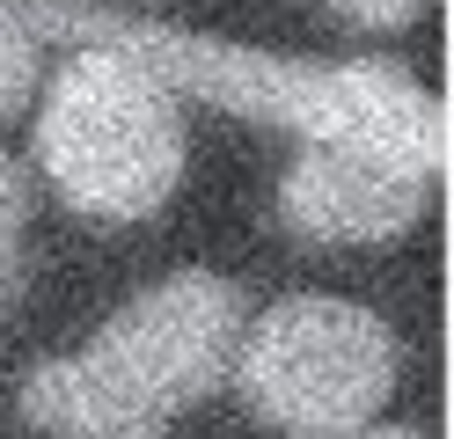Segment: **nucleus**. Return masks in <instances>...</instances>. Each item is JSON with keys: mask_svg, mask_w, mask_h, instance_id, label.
Here are the masks:
<instances>
[{"mask_svg": "<svg viewBox=\"0 0 454 439\" xmlns=\"http://www.w3.org/2000/svg\"><path fill=\"white\" fill-rule=\"evenodd\" d=\"M0 15L22 22L30 37H81V44H118L147 67L168 96H206L220 110L286 125L301 139H345V146H374V154L403 161L418 176L447 169V110L425 88L388 67V59H271V51H242L198 29H154V22H125L81 0H0Z\"/></svg>", "mask_w": 454, "mask_h": 439, "instance_id": "1", "label": "nucleus"}, {"mask_svg": "<svg viewBox=\"0 0 454 439\" xmlns=\"http://www.w3.org/2000/svg\"><path fill=\"white\" fill-rule=\"evenodd\" d=\"M242 322L249 308L227 278L184 271L118 308L89 351L37 366L22 380V418L51 439H161L227 380Z\"/></svg>", "mask_w": 454, "mask_h": 439, "instance_id": "2", "label": "nucleus"}, {"mask_svg": "<svg viewBox=\"0 0 454 439\" xmlns=\"http://www.w3.org/2000/svg\"><path fill=\"white\" fill-rule=\"evenodd\" d=\"M37 161L89 220H147L184 176L176 96L118 44H81L37 103Z\"/></svg>", "mask_w": 454, "mask_h": 439, "instance_id": "3", "label": "nucleus"}, {"mask_svg": "<svg viewBox=\"0 0 454 439\" xmlns=\"http://www.w3.org/2000/svg\"><path fill=\"white\" fill-rule=\"evenodd\" d=\"M249 410L294 439H352L395 396V337L352 301H278L264 322H242L235 366Z\"/></svg>", "mask_w": 454, "mask_h": 439, "instance_id": "4", "label": "nucleus"}, {"mask_svg": "<svg viewBox=\"0 0 454 439\" xmlns=\"http://www.w3.org/2000/svg\"><path fill=\"white\" fill-rule=\"evenodd\" d=\"M433 176L345 139H308V154L278 184V213L308 242H388L425 213Z\"/></svg>", "mask_w": 454, "mask_h": 439, "instance_id": "5", "label": "nucleus"}, {"mask_svg": "<svg viewBox=\"0 0 454 439\" xmlns=\"http://www.w3.org/2000/svg\"><path fill=\"white\" fill-rule=\"evenodd\" d=\"M22 220H30V184L0 154V315L15 308V286H22Z\"/></svg>", "mask_w": 454, "mask_h": 439, "instance_id": "6", "label": "nucleus"}, {"mask_svg": "<svg viewBox=\"0 0 454 439\" xmlns=\"http://www.w3.org/2000/svg\"><path fill=\"white\" fill-rule=\"evenodd\" d=\"M37 74H44V44H37L22 22L0 15V117H22V110H30Z\"/></svg>", "mask_w": 454, "mask_h": 439, "instance_id": "7", "label": "nucleus"}, {"mask_svg": "<svg viewBox=\"0 0 454 439\" xmlns=\"http://www.w3.org/2000/svg\"><path fill=\"white\" fill-rule=\"evenodd\" d=\"M345 22H359V29H403V22H418L425 15V0H330Z\"/></svg>", "mask_w": 454, "mask_h": 439, "instance_id": "8", "label": "nucleus"}, {"mask_svg": "<svg viewBox=\"0 0 454 439\" xmlns=\"http://www.w3.org/2000/svg\"><path fill=\"white\" fill-rule=\"evenodd\" d=\"M366 439H425V432H366Z\"/></svg>", "mask_w": 454, "mask_h": 439, "instance_id": "9", "label": "nucleus"}]
</instances>
